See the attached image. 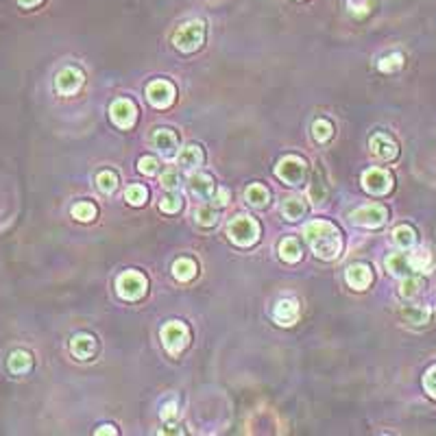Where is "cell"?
<instances>
[{
    "label": "cell",
    "instance_id": "obj_1",
    "mask_svg": "<svg viewBox=\"0 0 436 436\" xmlns=\"http://www.w3.org/2000/svg\"><path fill=\"white\" fill-rule=\"evenodd\" d=\"M304 238L321 260H336L343 249V238L330 221H312L304 227Z\"/></svg>",
    "mask_w": 436,
    "mask_h": 436
},
{
    "label": "cell",
    "instance_id": "obj_2",
    "mask_svg": "<svg viewBox=\"0 0 436 436\" xmlns=\"http://www.w3.org/2000/svg\"><path fill=\"white\" fill-rule=\"evenodd\" d=\"M203 39H206V24L201 20H190L175 31L172 44L181 52H195L203 46Z\"/></svg>",
    "mask_w": 436,
    "mask_h": 436
},
{
    "label": "cell",
    "instance_id": "obj_3",
    "mask_svg": "<svg viewBox=\"0 0 436 436\" xmlns=\"http://www.w3.org/2000/svg\"><path fill=\"white\" fill-rule=\"evenodd\" d=\"M227 234L231 242H236L238 247H251L260 238V225L251 216H238L229 223Z\"/></svg>",
    "mask_w": 436,
    "mask_h": 436
},
{
    "label": "cell",
    "instance_id": "obj_4",
    "mask_svg": "<svg viewBox=\"0 0 436 436\" xmlns=\"http://www.w3.org/2000/svg\"><path fill=\"white\" fill-rule=\"evenodd\" d=\"M306 175H308V164L306 159L297 155H286L275 166V177L286 186H301L306 181Z\"/></svg>",
    "mask_w": 436,
    "mask_h": 436
},
{
    "label": "cell",
    "instance_id": "obj_5",
    "mask_svg": "<svg viewBox=\"0 0 436 436\" xmlns=\"http://www.w3.org/2000/svg\"><path fill=\"white\" fill-rule=\"evenodd\" d=\"M146 288H148V281L138 270H125L116 279V290L122 299H127V301H138V299H142L146 295Z\"/></svg>",
    "mask_w": 436,
    "mask_h": 436
},
{
    "label": "cell",
    "instance_id": "obj_6",
    "mask_svg": "<svg viewBox=\"0 0 436 436\" xmlns=\"http://www.w3.org/2000/svg\"><path fill=\"white\" fill-rule=\"evenodd\" d=\"M161 343H164V347H166L168 353H172V356L181 353L190 343L188 325L181 323V321H168L161 327Z\"/></svg>",
    "mask_w": 436,
    "mask_h": 436
},
{
    "label": "cell",
    "instance_id": "obj_7",
    "mask_svg": "<svg viewBox=\"0 0 436 436\" xmlns=\"http://www.w3.org/2000/svg\"><path fill=\"white\" fill-rule=\"evenodd\" d=\"M386 218H388V210L384 206H379V203H371V206H364L351 214V221L366 229L382 227L386 223Z\"/></svg>",
    "mask_w": 436,
    "mask_h": 436
},
{
    "label": "cell",
    "instance_id": "obj_8",
    "mask_svg": "<svg viewBox=\"0 0 436 436\" xmlns=\"http://www.w3.org/2000/svg\"><path fill=\"white\" fill-rule=\"evenodd\" d=\"M362 188L366 190L369 195L382 197V195H388L390 188H393V177L388 170H382V168H369L362 172Z\"/></svg>",
    "mask_w": 436,
    "mask_h": 436
},
{
    "label": "cell",
    "instance_id": "obj_9",
    "mask_svg": "<svg viewBox=\"0 0 436 436\" xmlns=\"http://www.w3.org/2000/svg\"><path fill=\"white\" fill-rule=\"evenodd\" d=\"M175 86L170 83V81H153V83H148L146 88V99L148 103H151L153 107L157 109H166L175 103Z\"/></svg>",
    "mask_w": 436,
    "mask_h": 436
},
{
    "label": "cell",
    "instance_id": "obj_10",
    "mask_svg": "<svg viewBox=\"0 0 436 436\" xmlns=\"http://www.w3.org/2000/svg\"><path fill=\"white\" fill-rule=\"evenodd\" d=\"M83 81H86V77H83V72L79 70V68L68 66L57 75V79H54V88H57V92L63 94V97H70V94L81 90Z\"/></svg>",
    "mask_w": 436,
    "mask_h": 436
},
{
    "label": "cell",
    "instance_id": "obj_11",
    "mask_svg": "<svg viewBox=\"0 0 436 436\" xmlns=\"http://www.w3.org/2000/svg\"><path fill=\"white\" fill-rule=\"evenodd\" d=\"M109 114H112L114 125L120 129H131L135 125V118H138V109L129 99H118L112 109H109Z\"/></svg>",
    "mask_w": 436,
    "mask_h": 436
},
{
    "label": "cell",
    "instance_id": "obj_12",
    "mask_svg": "<svg viewBox=\"0 0 436 436\" xmlns=\"http://www.w3.org/2000/svg\"><path fill=\"white\" fill-rule=\"evenodd\" d=\"M369 148H371V153L379 159H384V161H390L397 157L399 153V148H397V142H395L393 138H388L386 133H375L371 142H369Z\"/></svg>",
    "mask_w": 436,
    "mask_h": 436
},
{
    "label": "cell",
    "instance_id": "obj_13",
    "mask_svg": "<svg viewBox=\"0 0 436 436\" xmlns=\"http://www.w3.org/2000/svg\"><path fill=\"white\" fill-rule=\"evenodd\" d=\"M153 146L164 155V157H175L177 155V146H179V140H177L175 131L170 129H157L153 133Z\"/></svg>",
    "mask_w": 436,
    "mask_h": 436
},
{
    "label": "cell",
    "instance_id": "obj_14",
    "mask_svg": "<svg viewBox=\"0 0 436 436\" xmlns=\"http://www.w3.org/2000/svg\"><path fill=\"white\" fill-rule=\"evenodd\" d=\"M345 279H347V284L351 286L353 290H364L366 286H369V284L373 281V272H371L369 266L356 264V266H349V268H347Z\"/></svg>",
    "mask_w": 436,
    "mask_h": 436
},
{
    "label": "cell",
    "instance_id": "obj_15",
    "mask_svg": "<svg viewBox=\"0 0 436 436\" xmlns=\"http://www.w3.org/2000/svg\"><path fill=\"white\" fill-rule=\"evenodd\" d=\"M272 319H275L279 325H293L299 319V304L295 299H281V301L272 310Z\"/></svg>",
    "mask_w": 436,
    "mask_h": 436
},
{
    "label": "cell",
    "instance_id": "obj_16",
    "mask_svg": "<svg viewBox=\"0 0 436 436\" xmlns=\"http://www.w3.org/2000/svg\"><path fill=\"white\" fill-rule=\"evenodd\" d=\"M190 190H192V195H197L199 199H210L212 195H214V190H216V186H214V179L210 175H206V172H197V175H192L190 177Z\"/></svg>",
    "mask_w": 436,
    "mask_h": 436
},
{
    "label": "cell",
    "instance_id": "obj_17",
    "mask_svg": "<svg viewBox=\"0 0 436 436\" xmlns=\"http://www.w3.org/2000/svg\"><path fill=\"white\" fill-rule=\"evenodd\" d=\"M386 268L397 277H406L413 275V264H410V255L408 253H393L386 257Z\"/></svg>",
    "mask_w": 436,
    "mask_h": 436
},
{
    "label": "cell",
    "instance_id": "obj_18",
    "mask_svg": "<svg viewBox=\"0 0 436 436\" xmlns=\"http://www.w3.org/2000/svg\"><path fill=\"white\" fill-rule=\"evenodd\" d=\"M9 371L11 373H16V375H24V373H29L31 371V366H33V356L29 351H24V349H18V351H13L11 356H9Z\"/></svg>",
    "mask_w": 436,
    "mask_h": 436
},
{
    "label": "cell",
    "instance_id": "obj_19",
    "mask_svg": "<svg viewBox=\"0 0 436 436\" xmlns=\"http://www.w3.org/2000/svg\"><path fill=\"white\" fill-rule=\"evenodd\" d=\"M70 349L79 360H88V358H92V353L97 351V340L88 334H79L72 338Z\"/></svg>",
    "mask_w": 436,
    "mask_h": 436
},
{
    "label": "cell",
    "instance_id": "obj_20",
    "mask_svg": "<svg viewBox=\"0 0 436 436\" xmlns=\"http://www.w3.org/2000/svg\"><path fill=\"white\" fill-rule=\"evenodd\" d=\"M177 161H179V166H184V168H197L203 164V151L199 146L190 144L179 155H177Z\"/></svg>",
    "mask_w": 436,
    "mask_h": 436
},
{
    "label": "cell",
    "instance_id": "obj_21",
    "mask_svg": "<svg viewBox=\"0 0 436 436\" xmlns=\"http://www.w3.org/2000/svg\"><path fill=\"white\" fill-rule=\"evenodd\" d=\"M306 214V203L301 199H297V197H290V199H286L284 201V206H281V216L286 218V221H299Z\"/></svg>",
    "mask_w": 436,
    "mask_h": 436
},
{
    "label": "cell",
    "instance_id": "obj_22",
    "mask_svg": "<svg viewBox=\"0 0 436 436\" xmlns=\"http://www.w3.org/2000/svg\"><path fill=\"white\" fill-rule=\"evenodd\" d=\"M279 257L284 262H299L301 260V247H299V242L295 238H284L279 244Z\"/></svg>",
    "mask_w": 436,
    "mask_h": 436
},
{
    "label": "cell",
    "instance_id": "obj_23",
    "mask_svg": "<svg viewBox=\"0 0 436 436\" xmlns=\"http://www.w3.org/2000/svg\"><path fill=\"white\" fill-rule=\"evenodd\" d=\"M172 275L179 279V281L195 279V275H197V264L192 260H188V257H179V260L172 264Z\"/></svg>",
    "mask_w": 436,
    "mask_h": 436
},
{
    "label": "cell",
    "instance_id": "obj_24",
    "mask_svg": "<svg viewBox=\"0 0 436 436\" xmlns=\"http://www.w3.org/2000/svg\"><path fill=\"white\" fill-rule=\"evenodd\" d=\"M402 315H404L406 321H410L413 325H426L430 321V317H432V312L426 306H406L402 310Z\"/></svg>",
    "mask_w": 436,
    "mask_h": 436
},
{
    "label": "cell",
    "instance_id": "obj_25",
    "mask_svg": "<svg viewBox=\"0 0 436 436\" xmlns=\"http://www.w3.org/2000/svg\"><path fill=\"white\" fill-rule=\"evenodd\" d=\"M244 197H247V203H251L253 208H264V206H268V199H270L268 190L262 184L249 186L247 192H244Z\"/></svg>",
    "mask_w": 436,
    "mask_h": 436
},
{
    "label": "cell",
    "instance_id": "obj_26",
    "mask_svg": "<svg viewBox=\"0 0 436 436\" xmlns=\"http://www.w3.org/2000/svg\"><path fill=\"white\" fill-rule=\"evenodd\" d=\"M393 242L397 244L399 249H410L413 244L417 242V234H415V229L413 227H408V225H402L393 231Z\"/></svg>",
    "mask_w": 436,
    "mask_h": 436
},
{
    "label": "cell",
    "instance_id": "obj_27",
    "mask_svg": "<svg viewBox=\"0 0 436 436\" xmlns=\"http://www.w3.org/2000/svg\"><path fill=\"white\" fill-rule=\"evenodd\" d=\"M308 197H310L312 203H315V206H319V203H325L327 201V188H325V184H323L319 172H315V177H312V184L308 188Z\"/></svg>",
    "mask_w": 436,
    "mask_h": 436
},
{
    "label": "cell",
    "instance_id": "obj_28",
    "mask_svg": "<svg viewBox=\"0 0 436 436\" xmlns=\"http://www.w3.org/2000/svg\"><path fill=\"white\" fill-rule=\"evenodd\" d=\"M424 288V279H421L419 275H406L402 286H399V295L406 297V299H413L419 295V290Z\"/></svg>",
    "mask_w": 436,
    "mask_h": 436
},
{
    "label": "cell",
    "instance_id": "obj_29",
    "mask_svg": "<svg viewBox=\"0 0 436 436\" xmlns=\"http://www.w3.org/2000/svg\"><path fill=\"white\" fill-rule=\"evenodd\" d=\"M408 255H410L413 270H421V272H428L430 270V266H432V255H430V251L419 249V251L408 253Z\"/></svg>",
    "mask_w": 436,
    "mask_h": 436
},
{
    "label": "cell",
    "instance_id": "obj_30",
    "mask_svg": "<svg viewBox=\"0 0 436 436\" xmlns=\"http://www.w3.org/2000/svg\"><path fill=\"white\" fill-rule=\"evenodd\" d=\"M97 186H99L101 192L112 195L114 190L118 188V177H116V172H112V170H103V172H99V177H97Z\"/></svg>",
    "mask_w": 436,
    "mask_h": 436
},
{
    "label": "cell",
    "instance_id": "obj_31",
    "mask_svg": "<svg viewBox=\"0 0 436 436\" xmlns=\"http://www.w3.org/2000/svg\"><path fill=\"white\" fill-rule=\"evenodd\" d=\"M181 206H184V199H181V195H179V192H175V190H170V192L159 201L161 212H166V214H175V212H179V210H181Z\"/></svg>",
    "mask_w": 436,
    "mask_h": 436
},
{
    "label": "cell",
    "instance_id": "obj_32",
    "mask_svg": "<svg viewBox=\"0 0 436 436\" xmlns=\"http://www.w3.org/2000/svg\"><path fill=\"white\" fill-rule=\"evenodd\" d=\"M312 135H315V140L317 142H327L334 135V127H332V122H327L323 118H319L315 125H312Z\"/></svg>",
    "mask_w": 436,
    "mask_h": 436
},
{
    "label": "cell",
    "instance_id": "obj_33",
    "mask_svg": "<svg viewBox=\"0 0 436 436\" xmlns=\"http://www.w3.org/2000/svg\"><path fill=\"white\" fill-rule=\"evenodd\" d=\"M146 197H148L146 188H144V186H138V184L129 186V188H127V192H125V199L131 203L133 208L144 206V203H146Z\"/></svg>",
    "mask_w": 436,
    "mask_h": 436
},
{
    "label": "cell",
    "instance_id": "obj_34",
    "mask_svg": "<svg viewBox=\"0 0 436 436\" xmlns=\"http://www.w3.org/2000/svg\"><path fill=\"white\" fill-rule=\"evenodd\" d=\"M72 216L81 223H88V221H92V218H97V208H94V203H86V201L77 203V206L72 208Z\"/></svg>",
    "mask_w": 436,
    "mask_h": 436
},
{
    "label": "cell",
    "instance_id": "obj_35",
    "mask_svg": "<svg viewBox=\"0 0 436 436\" xmlns=\"http://www.w3.org/2000/svg\"><path fill=\"white\" fill-rule=\"evenodd\" d=\"M195 218H197V223H199V225H203V227H212V225H216V221H218V212L214 210V206H206V208H199V210H197Z\"/></svg>",
    "mask_w": 436,
    "mask_h": 436
},
{
    "label": "cell",
    "instance_id": "obj_36",
    "mask_svg": "<svg viewBox=\"0 0 436 436\" xmlns=\"http://www.w3.org/2000/svg\"><path fill=\"white\" fill-rule=\"evenodd\" d=\"M402 66H404V57L399 52H393V54H388V57H384L379 61V70L382 72H395V70H399Z\"/></svg>",
    "mask_w": 436,
    "mask_h": 436
},
{
    "label": "cell",
    "instance_id": "obj_37",
    "mask_svg": "<svg viewBox=\"0 0 436 436\" xmlns=\"http://www.w3.org/2000/svg\"><path fill=\"white\" fill-rule=\"evenodd\" d=\"M424 388L432 399H436V364H432L424 375Z\"/></svg>",
    "mask_w": 436,
    "mask_h": 436
},
{
    "label": "cell",
    "instance_id": "obj_38",
    "mask_svg": "<svg viewBox=\"0 0 436 436\" xmlns=\"http://www.w3.org/2000/svg\"><path fill=\"white\" fill-rule=\"evenodd\" d=\"M161 186L166 188L168 192H170V190H177V188L181 186V177H179V172H177V170H166V172L161 175Z\"/></svg>",
    "mask_w": 436,
    "mask_h": 436
},
{
    "label": "cell",
    "instance_id": "obj_39",
    "mask_svg": "<svg viewBox=\"0 0 436 436\" xmlns=\"http://www.w3.org/2000/svg\"><path fill=\"white\" fill-rule=\"evenodd\" d=\"M138 168H140V172L142 175H157V170H159V161L155 159V157H140V161H138Z\"/></svg>",
    "mask_w": 436,
    "mask_h": 436
},
{
    "label": "cell",
    "instance_id": "obj_40",
    "mask_svg": "<svg viewBox=\"0 0 436 436\" xmlns=\"http://www.w3.org/2000/svg\"><path fill=\"white\" fill-rule=\"evenodd\" d=\"M349 3V9H351V13L353 16H358V18H364L366 13H369V0H347Z\"/></svg>",
    "mask_w": 436,
    "mask_h": 436
},
{
    "label": "cell",
    "instance_id": "obj_41",
    "mask_svg": "<svg viewBox=\"0 0 436 436\" xmlns=\"http://www.w3.org/2000/svg\"><path fill=\"white\" fill-rule=\"evenodd\" d=\"M227 201H229V190L221 188V190H218V195L214 197V201H212V206H218V208H223V206H227Z\"/></svg>",
    "mask_w": 436,
    "mask_h": 436
},
{
    "label": "cell",
    "instance_id": "obj_42",
    "mask_svg": "<svg viewBox=\"0 0 436 436\" xmlns=\"http://www.w3.org/2000/svg\"><path fill=\"white\" fill-rule=\"evenodd\" d=\"M97 434L99 436H103V434H118V430L114 426H103L101 430H97Z\"/></svg>",
    "mask_w": 436,
    "mask_h": 436
},
{
    "label": "cell",
    "instance_id": "obj_43",
    "mask_svg": "<svg viewBox=\"0 0 436 436\" xmlns=\"http://www.w3.org/2000/svg\"><path fill=\"white\" fill-rule=\"evenodd\" d=\"M18 3L22 7H26V9H31V7H37L39 3H42V0H18Z\"/></svg>",
    "mask_w": 436,
    "mask_h": 436
},
{
    "label": "cell",
    "instance_id": "obj_44",
    "mask_svg": "<svg viewBox=\"0 0 436 436\" xmlns=\"http://www.w3.org/2000/svg\"><path fill=\"white\" fill-rule=\"evenodd\" d=\"M161 415H164V419H170V417L175 415V404H168L166 408H164V413H161Z\"/></svg>",
    "mask_w": 436,
    "mask_h": 436
}]
</instances>
